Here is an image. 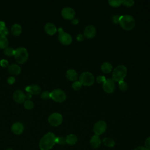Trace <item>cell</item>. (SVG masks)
Returning a JSON list of instances; mask_svg holds the SVG:
<instances>
[{
  "label": "cell",
  "mask_w": 150,
  "mask_h": 150,
  "mask_svg": "<svg viewBox=\"0 0 150 150\" xmlns=\"http://www.w3.org/2000/svg\"><path fill=\"white\" fill-rule=\"evenodd\" d=\"M56 136L51 132L46 133L39 142L40 150H50L56 144Z\"/></svg>",
  "instance_id": "cell-1"
},
{
  "label": "cell",
  "mask_w": 150,
  "mask_h": 150,
  "mask_svg": "<svg viewBox=\"0 0 150 150\" xmlns=\"http://www.w3.org/2000/svg\"><path fill=\"white\" fill-rule=\"evenodd\" d=\"M122 29L126 30H129L134 28L135 22L134 18L131 15H121L120 16L119 23Z\"/></svg>",
  "instance_id": "cell-2"
},
{
  "label": "cell",
  "mask_w": 150,
  "mask_h": 150,
  "mask_svg": "<svg viewBox=\"0 0 150 150\" xmlns=\"http://www.w3.org/2000/svg\"><path fill=\"white\" fill-rule=\"evenodd\" d=\"M127 68L124 65H118L117 66L113 71L112 80L115 81H120L124 80V77L127 74Z\"/></svg>",
  "instance_id": "cell-3"
},
{
  "label": "cell",
  "mask_w": 150,
  "mask_h": 150,
  "mask_svg": "<svg viewBox=\"0 0 150 150\" xmlns=\"http://www.w3.org/2000/svg\"><path fill=\"white\" fill-rule=\"evenodd\" d=\"M29 54L25 47H18L15 50L14 57L19 64H23L28 59Z\"/></svg>",
  "instance_id": "cell-4"
},
{
  "label": "cell",
  "mask_w": 150,
  "mask_h": 150,
  "mask_svg": "<svg viewBox=\"0 0 150 150\" xmlns=\"http://www.w3.org/2000/svg\"><path fill=\"white\" fill-rule=\"evenodd\" d=\"M80 81L85 86H90L93 84L94 81V77L93 75L88 71L83 72L80 76Z\"/></svg>",
  "instance_id": "cell-5"
},
{
  "label": "cell",
  "mask_w": 150,
  "mask_h": 150,
  "mask_svg": "<svg viewBox=\"0 0 150 150\" xmlns=\"http://www.w3.org/2000/svg\"><path fill=\"white\" fill-rule=\"evenodd\" d=\"M50 98L58 103L63 102L66 98L65 93L61 89H55L50 93Z\"/></svg>",
  "instance_id": "cell-6"
},
{
  "label": "cell",
  "mask_w": 150,
  "mask_h": 150,
  "mask_svg": "<svg viewBox=\"0 0 150 150\" xmlns=\"http://www.w3.org/2000/svg\"><path fill=\"white\" fill-rule=\"evenodd\" d=\"M58 31L59 33L58 38L60 42L64 45H70L72 42V38L70 35L66 32H64L62 28H59Z\"/></svg>",
  "instance_id": "cell-7"
},
{
  "label": "cell",
  "mask_w": 150,
  "mask_h": 150,
  "mask_svg": "<svg viewBox=\"0 0 150 150\" xmlns=\"http://www.w3.org/2000/svg\"><path fill=\"white\" fill-rule=\"evenodd\" d=\"M48 121L50 125L57 127L62 123L63 117L58 112H54L50 115L48 118Z\"/></svg>",
  "instance_id": "cell-8"
},
{
  "label": "cell",
  "mask_w": 150,
  "mask_h": 150,
  "mask_svg": "<svg viewBox=\"0 0 150 150\" xmlns=\"http://www.w3.org/2000/svg\"><path fill=\"white\" fill-rule=\"evenodd\" d=\"M107 129V124L105 121L100 120L97 121L94 125L93 131L96 135H100L103 134Z\"/></svg>",
  "instance_id": "cell-9"
},
{
  "label": "cell",
  "mask_w": 150,
  "mask_h": 150,
  "mask_svg": "<svg viewBox=\"0 0 150 150\" xmlns=\"http://www.w3.org/2000/svg\"><path fill=\"white\" fill-rule=\"evenodd\" d=\"M103 88L104 91L107 93H112L115 89L114 82L112 79H106L105 82L103 83Z\"/></svg>",
  "instance_id": "cell-10"
},
{
  "label": "cell",
  "mask_w": 150,
  "mask_h": 150,
  "mask_svg": "<svg viewBox=\"0 0 150 150\" xmlns=\"http://www.w3.org/2000/svg\"><path fill=\"white\" fill-rule=\"evenodd\" d=\"M62 16L66 19H73L75 15V11L70 7L64 8L62 11Z\"/></svg>",
  "instance_id": "cell-11"
},
{
  "label": "cell",
  "mask_w": 150,
  "mask_h": 150,
  "mask_svg": "<svg viewBox=\"0 0 150 150\" xmlns=\"http://www.w3.org/2000/svg\"><path fill=\"white\" fill-rule=\"evenodd\" d=\"M13 98L18 103H23L26 100V94L25 93L19 90H16L13 94Z\"/></svg>",
  "instance_id": "cell-12"
},
{
  "label": "cell",
  "mask_w": 150,
  "mask_h": 150,
  "mask_svg": "<svg viewBox=\"0 0 150 150\" xmlns=\"http://www.w3.org/2000/svg\"><path fill=\"white\" fill-rule=\"evenodd\" d=\"M96 34V30L94 26L88 25L86 27L84 31V35L85 37L88 39L93 38Z\"/></svg>",
  "instance_id": "cell-13"
},
{
  "label": "cell",
  "mask_w": 150,
  "mask_h": 150,
  "mask_svg": "<svg viewBox=\"0 0 150 150\" xmlns=\"http://www.w3.org/2000/svg\"><path fill=\"white\" fill-rule=\"evenodd\" d=\"M11 130L13 134L16 135H19L23 132L24 130V127L22 123L19 122H16L12 125Z\"/></svg>",
  "instance_id": "cell-14"
},
{
  "label": "cell",
  "mask_w": 150,
  "mask_h": 150,
  "mask_svg": "<svg viewBox=\"0 0 150 150\" xmlns=\"http://www.w3.org/2000/svg\"><path fill=\"white\" fill-rule=\"evenodd\" d=\"M44 29H45V31L46 32V33L49 35H53L57 32L56 26L53 23H50V22L47 23L45 25Z\"/></svg>",
  "instance_id": "cell-15"
},
{
  "label": "cell",
  "mask_w": 150,
  "mask_h": 150,
  "mask_svg": "<svg viewBox=\"0 0 150 150\" xmlns=\"http://www.w3.org/2000/svg\"><path fill=\"white\" fill-rule=\"evenodd\" d=\"M25 91L31 94L36 95L41 92V88L38 85H31L26 87Z\"/></svg>",
  "instance_id": "cell-16"
},
{
  "label": "cell",
  "mask_w": 150,
  "mask_h": 150,
  "mask_svg": "<svg viewBox=\"0 0 150 150\" xmlns=\"http://www.w3.org/2000/svg\"><path fill=\"white\" fill-rule=\"evenodd\" d=\"M8 70L11 74L18 75L21 71V69L18 64H12L8 67Z\"/></svg>",
  "instance_id": "cell-17"
},
{
  "label": "cell",
  "mask_w": 150,
  "mask_h": 150,
  "mask_svg": "<svg viewBox=\"0 0 150 150\" xmlns=\"http://www.w3.org/2000/svg\"><path fill=\"white\" fill-rule=\"evenodd\" d=\"M90 145L93 148H97L100 146L101 144V139L99 138V136L98 135H93L90 141Z\"/></svg>",
  "instance_id": "cell-18"
},
{
  "label": "cell",
  "mask_w": 150,
  "mask_h": 150,
  "mask_svg": "<svg viewBox=\"0 0 150 150\" xmlns=\"http://www.w3.org/2000/svg\"><path fill=\"white\" fill-rule=\"evenodd\" d=\"M66 76L70 81H76L77 79V73L74 69H69L66 71Z\"/></svg>",
  "instance_id": "cell-19"
},
{
  "label": "cell",
  "mask_w": 150,
  "mask_h": 150,
  "mask_svg": "<svg viewBox=\"0 0 150 150\" xmlns=\"http://www.w3.org/2000/svg\"><path fill=\"white\" fill-rule=\"evenodd\" d=\"M77 142V137L74 134H69L66 137V143L70 145H73Z\"/></svg>",
  "instance_id": "cell-20"
},
{
  "label": "cell",
  "mask_w": 150,
  "mask_h": 150,
  "mask_svg": "<svg viewBox=\"0 0 150 150\" xmlns=\"http://www.w3.org/2000/svg\"><path fill=\"white\" fill-rule=\"evenodd\" d=\"M11 32L15 36H19L22 32V27L19 24H14L11 28Z\"/></svg>",
  "instance_id": "cell-21"
},
{
  "label": "cell",
  "mask_w": 150,
  "mask_h": 150,
  "mask_svg": "<svg viewBox=\"0 0 150 150\" xmlns=\"http://www.w3.org/2000/svg\"><path fill=\"white\" fill-rule=\"evenodd\" d=\"M101 69L103 73H109L112 70V65L110 63L105 62L101 65Z\"/></svg>",
  "instance_id": "cell-22"
},
{
  "label": "cell",
  "mask_w": 150,
  "mask_h": 150,
  "mask_svg": "<svg viewBox=\"0 0 150 150\" xmlns=\"http://www.w3.org/2000/svg\"><path fill=\"white\" fill-rule=\"evenodd\" d=\"M9 42L6 36H0V49H5L8 47Z\"/></svg>",
  "instance_id": "cell-23"
},
{
  "label": "cell",
  "mask_w": 150,
  "mask_h": 150,
  "mask_svg": "<svg viewBox=\"0 0 150 150\" xmlns=\"http://www.w3.org/2000/svg\"><path fill=\"white\" fill-rule=\"evenodd\" d=\"M103 142L104 145L108 147H113L115 145V141L114 139L110 138H104L103 140Z\"/></svg>",
  "instance_id": "cell-24"
},
{
  "label": "cell",
  "mask_w": 150,
  "mask_h": 150,
  "mask_svg": "<svg viewBox=\"0 0 150 150\" xmlns=\"http://www.w3.org/2000/svg\"><path fill=\"white\" fill-rule=\"evenodd\" d=\"M15 50L12 47H7L4 50V54L7 56H14V53H15Z\"/></svg>",
  "instance_id": "cell-25"
},
{
  "label": "cell",
  "mask_w": 150,
  "mask_h": 150,
  "mask_svg": "<svg viewBox=\"0 0 150 150\" xmlns=\"http://www.w3.org/2000/svg\"><path fill=\"white\" fill-rule=\"evenodd\" d=\"M33 103L30 100H26L23 102V106L27 110H31L33 107Z\"/></svg>",
  "instance_id": "cell-26"
},
{
  "label": "cell",
  "mask_w": 150,
  "mask_h": 150,
  "mask_svg": "<svg viewBox=\"0 0 150 150\" xmlns=\"http://www.w3.org/2000/svg\"><path fill=\"white\" fill-rule=\"evenodd\" d=\"M109 4L113 6V7H118L120 6L122 4V1H120V0H109L108 1Z\"/></svg>",
  "instance_id": "cell-27"
},
{
  "label": "cell",
  "mask_w": 150,
  "mask_h": 150,
  "mask_svg": "<svg viewBox=\"0 0 150 150\" xmlns=\"http://www.w3.org/2000/svg\"><path fill=\"white\" fill-rule=\"evenodd\" d=\"M40 97L43 100H49L50 98V93L48 91H45L42 93L40 95Z\"/></svg>",
  "instance_id": "cell-28"
},
{
  "label": "cell",
  "mask_w": 150,
  "mask_h": 150,
  "mask_svg": "<svg viewBox=\"0 0 150 150\" xmlns=\"http://www.w3.org/2000/svg\"><path fill=\"white\" fill-rule=\"evenodd\" d=\"M82 86V84L80 81H76L72 84V87L75 90H79Z\"/></svg>",
  "instance_id": "cell-29"
},
{
  "label": "cell",
  "mask_w": 150,
  "mask_h": 150,
  "mask_svg": "<svg viewBox=\"0 0 150 150\" xmlns=\"http://www.w3.org/2000/svg\"><path fill=\"white\" fill-rule=\"evenodd\" d=\"M118 83H119V88L121 91H125L128 88L127 84L126 82H125L124 80L119 81Z\"/></svg>",
  "instance_id": "cell-30"
},
{
  "label": "cell",
  "mask_w": 150,
  "mask_h": 150,
  "mask_svg": "<svg viewBox=\"0 0 150 150\" xmlns=\"http://www.w3.org/2000/svg\"><path fill=\"white\" fill-rule=\"evenodd\" d=\"M65 143H66V138H64L63 137H56V144L63 145Z\"/></svg>",
  "instance_id": "cell-31"
},
{
  "label": "cell",
  "mask_w": 150,
  "mask_h": 150,
  "mask_svg": "<svg viewBox=\"0 0 150 150\" xmlns=\"http://www.w3.org/2000/svg\"><path fill=\"white\" fill-rule=\"evenodd\" d=\"M122 4L127 7H130L134 4V1L132 0H124L122 1Z\"/></svg>",
  "instance_id": "cell-32"
},
{
  "label": "cell",
  "mask_w": 150,
  "mask_h": 150,
  "mask_svg": "<svg viewBox=\"0 0 150 150\" xmlns=\"http://www.w3.org/2000/svg\"><path fill=\"white\" fill-rule=\"evenodd\" d=\"M9 33L8 29L6 28V27L0 29V36H6Z\"/></svg>",
  "instance_id": "cell-33"
},
{
  "label": "cell",
  "mask_w": 150,
  "mask_h": 150,
  "mask_svg": "<svg viewBox=\"0 0 150 150\" xmlns=\"http://www.w3.org/2000/svg\"><path fill=\"white\" fill-rule=\"evenodd\" d=\"M0 65L2 67H8L9 66V62L7 60L5 59H2L0 61Z\"/></svg>",
  "instance_id": "cell-34"
},
{
  "label": "cell",
  "mask_w": 150,
  "mask_h": 150,
  "mask_svg": "<svg viewBox=\"0 0 150 150\" xmlns=\"http://www.w3.org/2000/svg\"><path fill=\"white\" fill-rule=\"evenodd\" d=\"M106 80L105 79V77L104 76H98L97 77V82L98 83H104L105 82V81Z\"/></svg>",
  "instance_id": "cell-35"
},
{
  "label": "cell",
  "mask_w": 150,
  "mask_h": 150,
  "mask_svg": "<svg viewBox=\"0 0 150 150\" xmlns=\"http://www.w3.org/2000/svg\"><path fill=\"white\" fill-rule=\"evenodd\" d=\"M145 148H147L148 150H150V137H148L146 139L145 141Z\"/></svg>",
  "instance_id": "cell-36"
},
{
  "label": "cell",
  "mask_w": 150,
  "mask_h": 150,
  "mask_svg": "<svg viewBox=\"0 0 150 150\" xmlns=\"http://www.w3.org/2000/svg\"><path fill=\"white\" fill-rule=\"evenodd\" d=\"M7 82L9 84H12L15 82V78L13 76H11L8 78L7 79Z\"/></svg>",
  "instance_id": "cell-37"
},
{
  "label": "cell",
  "mask_w": 150,
  "mask_h": 150,
  "mask_svg": "<svg viewBox=\"0 0 150 150\" xmlns=\"http://www.w3.org/2000/svg\"><path fill=\"white\" fill-rule=\"evenodd\" d=\"M120 16L118 15H115L112 17V22L114 23H119V19H120Z\"/></svg>",
  "instance_id": "cell-38"
},
{
  "label": "cell",
  "mask_w": 150,
  "mask_h": 150,
  "mask_svg": "<svg viewBox=\"0 0 150 150\" xmlns=\"http://www.w3.org/2000/svg\"><path fill=\"white\" fill-rule=\"evenodd\" d=\"M76 39H77V40L78 41L81 42V41H83V40H84V36H83V35H81V34L80 33V34H79V35L77 36Z\"/></svg>",
  "instance_id": "cell-39"
},
{
  "label": "cell",
  "mask_w": 150,
  "mask_h": 150,
  "mask_svg": "<svg viewBox=\"0 0 150 150\" xmlns=\"http://www.w3.org/2000/svg\"><path fill=\"white\" fill-rule=\"evenodd\" d=\"M134 150H148L147 148L144 146H138L134 149Z\"/></svg>",
  "instance_id": "cell-40"
},
{
  "label": "cell",
  "mask_w": 150,
  "mask_h": 150,
  "mask_svg": "<svg viewBox=\"0 0 150 150\" xmlns=\"http://www.w3.org/2000/svg\"><path fill=\"white\" fill-rule=\"evenodd\" d=\"M71 22H72V24H73V25H77V24H78V23H79V20H78V19L73 18V19H72Z\"/></svg>",
  "instance_id": "cell-41"
},
{
  "label": "cell",
  "mask_w": 150,
  "mask_h": 150,
  "mask_svg": "<svg viewBox=\"0 0 150 150\" xmlns=\"http://www.w3.org/2000/svg\"><path fill=\"white\" fill-rule=\"evenodd\" d=\"M5 23L3 21H0V29H2L4 28H5Z\"/></svg>",
  "instance_id": "cell-42"
},
{
  "label": "cell",
  "mask_w": 150,
  "mask_h": 150,
  "mask_svg": "<svg viewBox=\"0 0 150 150\" xmlns=\"http://www.w3.org/2000/svg\"><path fill=\"white\" fill-rule=\"evenodd\" d=\"M32 97V94H30V93H27L26 94V100H29L30 98Z\"/></svg>",
  "instance_id": "cell-43"
},
{
  "label": "cell",
  "mask_w": 150,
  "mask_h": 150,
  "mask_svg": "<svg viewBox=\"0 0 150 150\" xmlns=\"http://www.w3.org/2000/svg\"><path fill=\"white\" fill-rule=\"evenodd\" d=\"M6 150H13L12 148H7Z\"/></svg>",
  "instance_id": "cell-44"
}]
</instances>
